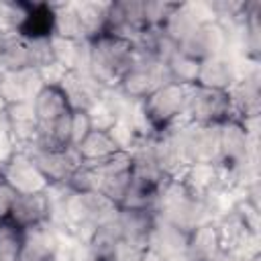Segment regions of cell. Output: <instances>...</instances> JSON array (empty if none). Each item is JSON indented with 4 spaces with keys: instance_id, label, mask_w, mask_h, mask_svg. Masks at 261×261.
<instances>
[{
    "instance_id": "1",
    "label": "cell",
    "mask_w": 261,
    "mask_h": 261,
    "mask_svg": "<svg viewBox=\"0 0 261 261\" xmlns=\"http://www.w3.org/2000/svg\"><path fill=\"white\" fill-rule=\"evenodd\" d=\"M135 61V47L130 41L102 33L92 39L90 49V67L88 73L102 88H118L124 73Z\"/></svg>"
},
{
    "instance_id": "2",
    "label": "cell",
    "mask_w": 261,
    "mask_h": 261,
    "mask_svg": "<svg viewBox=\"0 0 261 261\" xmlns=\"http://www.w3.org/2000/svg\"><path fill=\"white\" fill-rule=\"evenodd\" d=\"M155 214L159 220L171 224L173 228H179L186 234H190L200 224L210 222L202 200L194 196L181 181H175L171 177L165 181L157 198Z\"/></svg>"
},
{
    "instance_id": "3",
    "label": "cell",
    "mask_w": 261,
    "mask_h": 261,
    "mask_svg": "<svg viewBox=\"0 0 261 261\" xmlns=\"http://www.w3.org/2000/svg\"><path fill=\"white\" fill-rule=\"evenodd\" d=\"M169 71L167 65L151 55L135 53V61L130 69L124 73V77L118 84V90L128 96L130 100H145L161 86L169 84Z\"/></svg>"
},
{
    "instance_id": "4",
    "label": "cell",
    "mask_w": 261,
    "mask_h": 261,
    "mask_svg": "<svg viewBox=\"0 0 261 261\" xmlns=\"http://www.w3.org/2000/svg\"><path fill=\"white\" fill-rule=\"evenodd\" d=\"M190 90H192V86L169 82L143 100L145 116L155 133L167 128L173 120H177L181 114H186Z\"/></svg>"
},
{
    "instance_id": "5",
    "label": "cell",
    "mask_w": 261,
    "mask_h": 261,
    "mask_svg": "<svg viewBox=\"0 0 261 261\" xmlns=\"http://www.w3.org/2000/svg\"><path fill=\"white\" fill-rule=\"evenodd\" d=\"M186 116L198 124H220L224 120H230L228 94L222 90L192 86Z\"/></svg>"
},
{
    "instance_id": "6",
    "label": "cell",
    "mask_w": 261,
    "mask_h": 261,
    "mask_svg": "<svg viewBox=\"0 0 261 261\" xmlns=\"http://www.w3.org/2000/svg\"><path fill=\"white\" fill-rule=\"evenodd\" d=\"M63 230L43 220L22 230V247L18 261H55Z\"/></svg>"
},
{
    "instance_id": "7",
    "label": "cell",
    "mask_w": 261,
    "mask_h": 261,
    "mask_svg": "<svg viewBox=\"0 0 261 261\" xmlns=\"http://www.w3.org/2000/svg\"><path fill=\"white\" fill-rule=\"evenodd\" d=\"M2 179L16 194H37L49 184L27 151H14V155L2 163Z\"/></svg>"
},
{
    "instance_id": "8",
    "label": "cell",
    "mask_w": 261,
    "mask_h": 261,
    "mask_svg": "<svg viewBox=\"0 0 261 261\" xmlns=\"http://www.w3.org/2000/svg\"><path fill=\"white\" fill-rule=\"evenodd\" d=\"M27 153L33 157L35 165L39 167V171L43 173V177L49 184H65L69 179V175L84 163L75 147H67V149H61V151L31 149Z\"/></svg>"
},
{
    "instance_id": "9",
    "label": "cell",
    "mask_w": 261,
    "mask_h": 261,
    "mask_svg": "<svg viewBox=\"0 0 261 261\" xmlns=\"http://www.w3.org/2000/svg\"><path fill=\"white\" fill-rule=\"evenodd\" d=\"M59 90L63 92L71 110L88 112L94 104L102 100L106 88H102L88 71H67L63 82L59 84Z\"/></svg>"
},
{
    "instance_id": "10",
    "label": "cell",
    "mask_w": 261,
    "mask_h": 261,
    "mask_svg": "<svg viewBox=\"0 0 261 261\" xmlns=\"http://www.w3.org/2000/svg\"><path fill=\"white\" fill-rule=\"evenodd\" d=\"M43 88L45 86L35 67L0 73V96L4 98L6 104L33 102Z\"/></svg>"
},
{
    "instance_id": "11",
    "label": "cell",
    "mask_w": 261,
    "mask_h": 261,
    "mask_svg": "<svg viewBox=\"0 0 261 261\" xmlns=\"http://www.w3.org/2000/svg\"><path fill=\"white\" fill-rule=\"evenodd\" d=\"M224 47H226V31L216 20L200 24L184 43L177 45V49L181 53H186L198 61L224 53Z\"/></svg>"
},
{
    "instance_id": "12",
    "label": "cell",
    "mask_w": 261,
    "mask_h": 261,
    "mask_svg": "<svg viewBox=\"0 0 261 261\" xmlns=\"http://www.w3.org/2000/svg\"><path fill=\"white\" fill-rule=\"evenodd\" d=\"M4 112H6V118H8L10 139H12L14 151H31L35 147L37 128H39L33 102L8 104Z\"/></svg>"
},
{
    "instance_id": "13",
    "label": "cell",
    "mask_w": 261,
    "mask_h": 261,
    "mask_svg": "<svg viewBox=\"0 0 261 261\" xmlns=\"http://www.w3.org/2000/svg\"><path fill=\"white\" fill-rule=\"evenodd\" d=\"M228 104H230V120H247L259 116L261 110V92H259V75L239 80L228 90Z\"/></svg>"
},
{
    "instance_id": "14",
    "label": "cell",
    "mask_w": 261,
    "mask_h": 261,
    "mask_svg": "<svg viewBox=\"0 0 261 261\" xmlns=\"http://www.w3.org/2000/svg\"><path fill=\"white\" fill-rule=\"evenodd\" d=\"M186 247H188L186 232H181L179 228H173L171 224L159 218L155 220L147 249H153L163 261H181L186 259Z\"/></svg>"
},
{
    "instance_id": "15",
    "label": "cell",
    "mask_w": 261,
    "mask_h": 261,
    "mask_svg": "<svg viewBox=\"0 0 261 261\" xmlns=\"http://www.w3.org/2000/svg\"><path fill=\"white\" fill-rule=\"evenodd\" d=\"M232 84H237V69H234V61L230 55L220 53V55H212L200 61L196 86L226 92Z\"/></svg>"
},
{
    "instance_id": "16",
    "label": "cell",
    "mask_w": 261,
    "mask_h": 261,
    "mask_svg": "<svg viewBox=\"0 0 261 261\" xmlns=\"http://www.w3.org/2000/svg\"><path fill=\"white\" fill-rule=\"evenodd\" d=\"M155 220H157V214L153 210H130V208L118 210V222L122 228V239L141 247V249H147Z\"/></svg>"
},
{
    "instance_id": "17",
    "label": "cell",
    "mask_w": 261,
    "mask_h": 261,
    "mask_svg": "<svg viewBox=\"0 0 261 261\" xmlns=\"http://www.w3.org/2000/svg\"><path fill=\"white\" fill-rule=\"evenodd\" d=\"M6 220H10L20 230L35 226L43 220H47V200L43 192L37 194H18Z\"/></svg>"
},
{
    "instance_id": "18",
    "label": "cell",
    "mask_w": 261,
    "mask_h": 261,
    "mask_svg": "<svg viewBox=\"0 0 261 261\" xmlns=\"http://www.w3.org/2000/svg\"><path fill=\"white\" fill-rule=\"evenodd\" d=\"M222 253L214 222H204L188 234L186 261H214Z\"/></svg>"
},
{
    "instance_id": "19",
    "label": "cell",
    "mask_w": 261,
    "mask_h": 261,
    "mask_svg": "<svg viewBox=\"0 0 261 261\" xmlns=\"http://www.w3.org/2000/svg\"><path fill=\"white\" fill-rule=\"evenodd\" d=\"M27 67H33L29 37H24L20 33L2 37V43H0V73L2 71H18V69H27Z\"/></svg>"
},
{
    "instance_id": "20",
    "label": "cell",
    "mask_w": 261,
    "mask_h": 261,
    "mask_svg": "<svg viewBox=\"0 0 261 261\" xmlns=\"http://www.w3.org/2000/svg\"><path fill=\"white\" fill-rule=\"evenodd\" d=\"M33 108H35V114H37V122L57 120V118L71 112L63 92L59 88H51V86H45L37 94V98L33 100Z\"/></svg>"
},
{
    "instance_id": "21",
    "label": "cell",
    "mask_w": 261,
    "mask_h": 261,
    "mask_svg": "<svg viewBox=\"0 0 261 261\" xmlns=\"http://www.w3.org/2000/svg\"><path fill=\"white\" fill-rule=\"evenodd\" d=\"M110 4L112 2H94V0L73 2L75 12H77V16L82 20V29H84V37L86 39H94V37L104 33Z\"/></svg>"
},
{
    "instance_id": "22",
    "label": "cell",
    "mask_w": 261,
    "mask_h": 261,
    "mask_svg": "<svg viewBox=\"0 0 261 261\" xmlns=\"http://www.w3.org/2000/svg\"><path fill=\"white\" fill-rule=\"evenodd\" d=\"M200 27V22L196 20V16L192 14L188 2L175 4L173 10L169 12V16L165 18V22L161 24V31L173 41V43H184L196 29Z\"/></svg>"
},
{
    "instance_id": "23",
    "label": "cell",
    "mask_w": 261,
    "mask_h": 261,
    "mask_svg": "<svg viewBox=\"0 0 261 261\" xmlns=\"http://www.w3.org/2000/svg\"><path fill=\"white\" fill-rule=\"evenodd\" d=\"M214 226H216L218 245H220L222 253H234L241 247V243L247 239V234L251 232L234 210L224 214L222 218H218L214 222Z\"/></svg>"
},
{
    "instance_id": "24",
    "label": "cell",
    "mask_w": 261,
    "mask_h": 261,
    "mask_svg": "<svg viewBox=\"0 0 261 261\" xmlns=\"http://www.w3.org/2000/svg\"><path fill=\"white\" fill-rule=\"evenodd\" d=\"M75 149L84 163H98V161H104L106 157L118 153L110 135L102 133V130H90L86 135V139L75 145Z\"/></svg>"
},
{
    "instance_id": "25",
    "label": "cell",
    "mask_w": 261,
    "mask_h": 261,
    "mask_svg": "<svg viewBox=\"0 0 261 261\" xmlns=\"http://www.w3.org/2000/svg\"><path fill=\"white\" fill-rule=\"evenodd\" d=\"M51 10H53V35L65 39H86L73 2H55L51 4Z\"/></svg>"
},
{
    "instance_id": "26",
    "label": "cell",
    "mask_w": 261,
    "mask_h": 261,
    "mask_svg": "<svg viewBox=\"0 0 261 261\" xmlns=\"http://www.w3.org/2000/svg\"><path fill=\"white\" fill-rule=\"evenodd\" d=\"M169 77L173 84H184V86H196L198 82V71H200V61L181 53L179 49L165 61Z\"/></svg>"
},
{
    "instance_id": "27",
    "label": "cell",
    "mask_w": 261,
    "mask_h": 261,
    "mask_svg": "<svg viewBox=\"0 0 261 261\" xmlns=\"http://www.w3.org/2000/svg\"><path fill=\"white\" fill-rule=\"evenodd\" d=\"M118 241H122V228H120L118 214H116V216L108 218L106 222L98 224V228H96L94 239H92L90 245L96 249V253H98L100 257H104V255H110L112 247H114Z\"/></svg>"
},
{
    "instance_id": "28",
    "label": "cell",
    "mask_w": 261,
    "mask_h": 261,
    "mask_svg": "<svg viewBox=\"0 0 261 261\" xmlns=\"http://www.w3.org/2000/svg\"><path fill=\"white\" fill-rule=\"evenodd\" d=\"M22 247V230L10 220H0V261H18Z\"/></svg>"
},
{
    "instance_id": "29",
    "label": "cell",
    "mask_w": 261,
    "mask_h": 261,
    "mask_svg": "<svg viewBox=\"0 0 261 261\" xmlns=\"http://www.w3.org/2000/svg\"><path fill=\"white\" fill-rule=\"evenodd\" d=\"M108 135H110L112 143L116 145V149L122 153H133L147 139V137L139 135V130L126 120H116V124L108 130Z\"/></svg>"
},
{
    "instance_id": "30",
    "label": "cell",
    "mask_w": 261,
    "mask_h": 261,
    "mask_svg": "<svg viewBox=\"0 0 261 261\" xmlns=\"http://www.w3.org/2000/svg\"><path fill=\"white\" fill-rule=\"evenodd\" d=\"M73 192L77 194H86V192H98L100 186V177L96 173V167L90 163H82L65 181Z\"/></svg>"
},
{
    "instance_id": "31",
    "label": "cell",
    "mask_w": 261,
    "mask_h": 261,
    "mask_svg": "<svg viewBox=\"0 0 261 261\" xmlns=\"http://www.w3.org/2000/svg\"><path fill=\"white\" fill-rule=\"evenodd\" d=\"M173 2H157V0H143V16H145V24L147 27H155L159 29L165 18L169 16V12L173 10Z\"/></svg>"
},
{
    "instance_id": "32",
    "label": "cell",
    "mask_w": 261,
    "mask_h": 261,
    "mask_svg": "<svg viewBox=\"0 0 261 261\" xmlns=\"http://www.w3.org/2000/svg\"><path fill=\"white\" fill-rule=\"evenodd\" d=\"M88 116H90V124H92V130H102V133H108L114 124H116V116L114 112L100 100L98 104H94L90 110H88Z\"/></svg>"
},
{
    "instance_id": "33",
    "label": "cell",
    "mask_w": 261,
    "mask_h": 261,
    "mask_svg": "<svg viewBox=\"0 0 261 261\" xmlns=\"http://www.w3.org/2000/svg\"><path fill=\"white\" fill-rule=\"evenodd\" d=\"M92 130L88 112L71 110V147H75L80 141L86 139V135Z\"/></svg>"
},
{
    "instance_id": "34",
    "label": "cell",
    "mask_w": 261,
    "mask_h": 261,
    "mask_svg": "<svg viewBox=\"0 0 261 261\" xmlns=\"http://www.w3.org/2000/svg\"><path fill=\"white\" fill-rule=\"evenodd\" d=\"M39 75H41V82L43 86H51V88H59V84L63 82V77L67 75V69L57 63V61H51L49 65H43L37 69Z\"/></svg>"
},
{
    "instance_id": "35",
    "label": "cell",
    "mask_w": 261,
    "mask_h": 261,
    "mask_svg": "<svg viewBox=\"0 0 261 261\" xmlns=\"http://www.w3.org/2000/svg\"><path fill=\"white\" fill-rule=\"evenodd\" d=\"M143 251H145V249H141V247H137V245H133V243H128V241L122 239V241H118V243L112 247L110 257H112L114 261H141Z\"/></svg>"
},
{
    "instance_id": "36",
    "label": "cell",
    "mask_w": 261,
    "mask_h": 261,
    "mask_svg": "<svg viewBox=\"0 0 261 261\" xmlns=\"http://www.w3.org/2000/svg\"><path fill=\"white\" fill-rule=\"evenodd\" d=\"M12 155H14V145L10 139V126H8L6 112H2L0 114V165L6 163Z\"/></svg>"
},
{
    "instance_id": "37",
    "label": "cell",
    "mask_w": 261,
    "mask_h": 261,
    "mask_svg": "<svg viewBox=\"0 0 261 261\" xmlns=\"http://www.w3.org/2000/svg\"><path fill=\"white\" fill-rule=\"evenodd\" d=\"M16 192L4 181V179H0V220H4L6 216H8V212H10V208H12V204H14V200H16Z\"/></svg>"
},
{
    "instance_id": "38",
    "label": "cell",
    "mask_w": 261,
    "mask_h": 261,
    "mask_svg": "<svg viewBox=\"0 0 261 261\" xmlns=\"http://www.w3.org/2000/svg\"><path fill=\"white\" fill-rule=\"evenodd\" d=\"M141 261H163L153 249H145L143 251V257H141Z\"/></svg>"
},
{
    "instance_id": "39",
    "label": "cell",
    "mask_w": 261,
    "mask_h": 261,
    "mask_svg": "<svg viewBox=\"0 0 261 261\" xmlns=\"http://www.w3.org/2000/svg\"><path fill=\"white\" fill-rule=\"evenodd\" d=\"M214 261H241L237 255H232V253H220Z\"/></svg>"
},
{
    "instance_id": "40",
    "label": "cell",
    "mask_w": 261,
    "mask_h": 261,
    "mask_svg": "<svg viewBox=\"0 0 261 261\" xmlns=\"http://www.w3.org/2000/svg\"><path fill=\"white\" fill-rule=\"evenodd\" d=\"M6 106H8V104H6V102H4V98L0 96V114H2L4 110H6Z\"/></svg>"
},
{
    "instance_id": "41",
    "label": "cell",
    "mask_w": 261,
    "mask_h": 261,
    "mask_svg": "<svg viewBox=\"0 0 261 261\" xmlns=\"http://www.w3.org/2000/svg\"><path fill=\"white\" fill-rule=\"evenodd\" d=\"M98 261H114V259H112V257H110V255H104V257H100V259H98Z\"/></svg>"
},
{
    "instance_id": "42",
    "label": "cell",
    "mask_w": 261,
    "mask_h": 261,
    "mask_svg": "<svg viewBox=\"0 0 261 261\" xmlns=\"http://www.w3.org/2000/svg\"><path fill=\"white\" fill-rule=\"evenodd\" d=\"M0 179H2V165H0Z\"/></svg>"
},
{
    "instance_id": "43",
    "label": "cell",
    "mask_w": 261,
    "mask_h": 261,
    "mask_svg": "<svg viewBox=\"0 0 261 261\" xmlns=\"http://www.w3.org/2000/svg\"><path fill=\"white\" fill-rule=\"evenodd\" d=\"M0 43H2V37H0Z\"/></svg>"
}]
</instances>
